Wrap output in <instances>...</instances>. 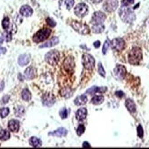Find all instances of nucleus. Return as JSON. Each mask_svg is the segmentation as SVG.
<instances>
[{"label": "nucleus", "instance_id": "23", "mask_svg": "<svg viewBox=\"0 0 149 149\" xmlns=\"http://www.w3.org/2000/svg\"><path fill=\"white\" fill-rule=\"evenodd\" d=\"M87 101H88L87 96L85 94H83V95L77 97V98L74 100V103L76 105H84L87 102Z\"/></svg>", "mask_w": 149, "mask_h": 149}, {"label": "nucleus", "instance_id": "41", "mask_svg": "<svg viewBox=\"0 0 149 149\" xmlns=\"http://www.w3.org/2000/svg\"><path fill=\"white\" fill-rule=\"evenodd\" d=\"M8 101H9V96L8 95H5V96H3V98L1 99V103L5 104V103H8Z\"/></svg>", "mask_w": 149, "mask_h": 149}, {"label": "nucleus", "instance_id": "2", "mask_svg": "<svg viewBox=\"0 0 149 149\" xmlns=\"http://www.w3.org/2000/svg\"><path fill=\"white\" fill-rule=\"evenodd\" d=\"M142 58H143V54H142L141 49L134 47L128 54V61L132 65H138L142 61Z\"/></svg>", "mask_w": 149, "mask_h": 149}, {"label": "nucleus", "instance_id": "16", "mask_svg": "<svg viewBox=\"0 0 149 149\" xmlns=\"http://www.w3.org/2000/svg\"><path fill=\"white\" fill-rule=\"evenodd\" d=\"M107 91L106 87H97L93 86L86 91V94H95V93H103Z\"/></svg>", "mask_w": 149, "mask_h": 149}, {"label": "nucleus", "instance_id": "30", "mask_svg": "<svg viewBox=\"0 0 149 149\" xmlns=\"http://www.w3.org/2000/svg\"><path fill=\"white\" fill-rule=\"evenodd\" d=\"M25 113V108L23 106H17L16 107L15 109V114L16 116H17V117H22V116L24 115Z\"/></svg>", "mask_w": 149, "mask_h": 149}, {"label": "nucleus", "instance_id": "25", "mask_svg": "<svg viewBox=\"0 0 149 149\" xmlns=\"http://www.w3.org/2000/svg\"><path fill=\"white\" fill-rule=\"evenodd\" d=\"M103 30H104V26L102 24H93L92 28V31L95 34H100L103 32Z\"/></svg>", "mask_w": 149, "mask_h": 149}, {"label": "nucleus", "instance_id": "22", "mask_svg": "<svg viewBox=\"0 0 149 149\" xmlns=\"http://www.w3.org/2000/svg\"><path fill=\"white\" fill-rule=\"evenodd\" d=\"M2 27L5 29V31H10L12 33V29H11V22H10V19L8 17H5L3 18V21H2Z\"/></svg>", "mask_w": 149, "mask_h": 149}, {"label": "nucleus", "instance_id": "1", "mask_svg": "<svg viewBox=\"0 0 149 149\" xmlns=\"http://www.w3.org/2000/svg\"><path fill=\"white\" fill-rule=\"evenodd\" d=\"M119 17L125 23H133L136 17L134 13V9L130 8L129 6H122L119 10Z\"/></svg>", "mask_w": 149, "mask_h": 149}, {"label": "nucleus", "instance_id": "26", "mask_svg": "<svg viewBox=\"0 0 149 149\" xmlns=\"http://www.w3.org/2000/svg\"><path fill=\"white\" fill-rule=\"evenodd\" d=\"M104 101V97L102 95H95L92 98V103L94 105H100Z\"/></svg>", "mask_w": 149, "mask_h": 149}, {"label": "nucleus", "instance_id": "34", "mask_svg": "<svg viewBox=\"0 0 149 149\" xmlns=\"http://www.w3.org/2000/svg\"><path fill=\"white\" fill-rule=\"evenodd\" d=\"M64 3L67 6V9L70 10L74 6V0H64Z\"/></svg>", "mask_w": 149, "mask_h": 149}, {"label": "nucleus", "instance_id": "8", "mask_svg": "<svg viewBox=\"0 0 149 149\" xmlns=\"http://www.w3.org/2000/svg\"><path fill=\"white\" fill-rule=\"evenodd\" d=\"M111 47L113 50L116 51H121L125 49V40H123L122 38H115L111 41Z\"/></svg>", "mask_w": 149, "mask_h": 149}, {"label": "nucleus", "instance_id": "28", "mask_svg": "<svg viewBox=\"0 0 149 149\" xmlns=\"http://www.w3.org/2000/svg\"><path fill=\"white\" fill-rule=\"evenodd\" d=\"M10 138V133L9 131L6 130V129H2L0 131V140L1 141H6Z\"/></svg>", "mask_w": 149, "mask_h": 149}, {"label": "nucleus", "instance_id": "13", "mask_svg": "<svg viewBox=\"0 0 149 149\" xmlns=\"http://www.w3.org/2000/svg\"><path fill=\"white\" fill-rule=\"evenodd\" d=\"M19 12H20V15L22 17H31L32 14H33V9H32L29 5H24L21 6Z\"/></svg>", "mask_w": 149, "mask_h": 149}, {"label": "nucleus", "instance_id": "15", "mask_svg": "<svg viewBox=\"0 0 149 149\" xmlns=\"http://www.w3.org/2000/svg\"><path fill=\"white\" fill-rule=\"evenodd\" d=\"M29 61H30V55L28 54V53L21 54L20 56L18 57V60H17L18 64H19V65H20L21 67L28 65V64L29 63Z\"/></svg>", "mask_w": 149, "mask_h": 149}, {"label": "nucleus", "instance_id": "12", "mask_svg": "<svg viewBox=\"0 0 149 149\" xmlns=\"http://www.w3.org/2000/svg\"><path fill=\"white\" fill-rule=\"evenodd\" d=\"M56 102V98L53 94L51 93H46L42 96V103L44 106L50 107L52 106Z\"/></svg>", "mask_w": 149, "mask_h": 149}, {"label": "nucleus", "instance_id": "46", "mask_svg": "<svg viewBox=\"0 0 149 149\" xmlns=\"http://www.w3.org/2000/svg\"><path fill=\"white\" fill-rule=\"evenodd\" d=\"M82 147H88V148H90L91 146H90V144L88 143V142H84V143L82 144Z\"/></svg>", "mask_w": 149, "mask_h": 149}, {"label": "nucleus", "instance_id": "3", "mask_svg": "<svg viewBox=\"0 0 149 149\" xmlns=\"http://www.w3.org/2000/svg\"><path fill=\"white\" fill-rule=\"evenodd\" d=\"M70 26H72V29L75 31H77L78 33H80L81 35H88L90 33V28L85 23L73 20L72 23H70Z\"/></svg>", "mask_w": 149, "mask_h": 149}, {"label": "nucleus", "instance_id": "35", "mask_svg": "<svg viewBox=\"0 0 149 149\" xmlns=\"http://www.w3.org/2000/svg\"><path fill=\"white\" fill-rule=\"evenodd\" d=\"M84 131H85V126L83 125H80L77 128V134L79 135V136H81V135L84 133Z\"/></svg>", "mask_w": 149, "mask_h": 149}, {"label": "nucleus", "instance_id": "14", "mask_svg": "<svg viewBox=\"0 0 149 149\" xmlns=\"http://www.w3.org/2000/svg\"><path fill=\"white\" fill-rule=\"evenodd\" d=\"M8 126L9 131H11L13 133H17V132H18L19 128H20V124H19V122L17 120L12 119L8 122Z\"/></svg>", "mask_w": 149, "mask_h": 149}, {"label": "nucleus", "instance_id": "9", "mask_svg": "<svg viewBox=\"0 0 149 149\" xmlns=\"http://www.w3.org/2000/svg\"><path fill=\"white\" fill-rule=\"evenodd\" d=\"M118 5V0H105L103 3V9L106 12H113L117 9Z\"/></svg>", "mask_w": 149, "mask_h": 149}, {"label": "nucleus", "instance_id": "29", "mask_svg": "<svg viewBox=\"0 0 149 149\" xmlns=\"http://www.w3.org/2000/svg\"><path fill=\"white\" fill-rule=\"evenodd\" d=\"M21 98L26 102H29L31 100V93L28 89H24L21 92Z\"/></svg>", "mask_w": 149, "mask_h": 149}, {"label": "nucleus", "instance_id": "43", "mask_svg": "<svg viewBox=\"0 0 149 149\" xmlns=\"http://www.w3.org/2000/svg\"><path fill=\"white\" fill-rule=\"evenodd\" d=\"M100 45H101V42H100L99 40H97V41H95V42L93 43V46H94V48H96V49H98V48L100 47Z\"/></svg>", "mask_w": 149, "mask_h": 149}, {"label": "nucleus", "instance_id": "18", "mask_svg": "<svg viewBox=\"0 0 149 149\" xmlns=\"http://www.w3.org/2000/svg\"><path fill=\"white\" fill-rule=\"evenodd\" d=\"M67 129L66 128H58L57 130H55L52 133H49V135H53V136H57V137H63V136H66L67 135Z\"/></svg>", "mask_w": 149, "mask_h": 149}, {"label": "nucleus", "instance_id": "38", "mask_svg": "<svg viewBox=\"0 0 149 149\" xmlns=\"http://www.w3.org/2000/svg\"><path fill=\"white\" fill-rule=\"evenodd\" d=\"M134 3V0H123L122 6H129Z\"/></svg>", "mask_w": 149, "mask_h": 149}, {"label": "nucleus", "instance_id": "20", "mask_svg": "<svg viewBox=\"0 0 149 149\" xmlns=\"http://www.w3.org/2000/svg\"><path fill=\"white\" fill-rule=\"evenodd\" d=\"M125 107L131 113H134L136 112V106H135V103L132 99H127L125 101Z\"/></svg>", "mask_w": 149, "mask_h": 149}, {"label": "nucleus", "instance_id": "5", "mask_svg": "<svg viewBox=\"0 0 149 149\" xmlns=\"http://www.w3.org/2000/svg\"><path fill=\"white\" fill-rule=\"evenodd\" d=\"M60 59V54L57 50H50L45 55V61L50 65H56Z\"/></svg>", "mask_w": 149, "mask_h": 149}, {"label": "nucleus", "instance_id": "47", "mask_svg": "<svg viewBox=\"0 0 149 149\" xmlns=\"http://www.w3.org/2000/svg\"><path fill=\"white\" fill-rule=\"evenodd\" d=\"M4 37L3 36H1V35H0V47H1L2 46V44H3V42H4Z\"/></svg>", "mask_w": 149, "mask_h": 149}, {"label": "nucleus", "instance_id": "44", "mask_svg": "<svg viewBox=\"0 0 149 149\" xmlns=\"http://www.w3.org/2000/svg\"><path fill=\"white\" fill-rule=\"evenodd\" d=\"M90 1L93 4H99V3L102 2V0H90Z\"/></svg>", "mask_w": 149, "mask_h": 149}, {"label": "nucleus", "instance_id": "37", "mask_svg": "<svg viewBox=\"0 0 149 149\" xmlns=\"http://www.w3.org/2000/svg\"><path fill=\"white\" fill-rule=\"evenodd\" d=\"M98 72H99V74L102 77H105V70H104V69H103L102 63L98 64Z\"/></svg>", "mask_w": 149, "mask_h": 149}, {"label": "nucleus", "instance_id": "19", "mask_svg": "<svg viewBox=\"0 0 149 149\" xmlns=\"http://www.w3.org/2000/svg\"><path fill=\"white\" fill-rule=\"evenodd\" d=\"M76 119L79 120V121H83L84 119L86 118L87 116V109L86 108H80L78 111L76 112Z\"/></svg>", "mask_w": 149, "mask_h": 149}, {"label": "nucleus", "instance_id": "33", "mask_svg": "<svg viewBox=\"0 0 149 149\" xmlns=\"http://www.w3.org/2000/svg\"><path fill=\"white\" fill-rule=\"evenodd\" d=\"M110 44H111V42H110V40H105V42H104V44H103V48H102V54H106V52H107V50H108V49H109V47H110Z\"/></svg>", "mask_w": 149, "mask_h": 149}, {"label": "nucleus", "instance_id": "6", "mask_svg": "<svg viewBox=\"0 0 149 149\" xmlns=\"http://www.w3.org/2000/svg\"><path fill=\"white\" fill-rule=\"evenodd\" d=\"M89 8L85 3H79L74 8V13L77 17H83L88 14Z\"/></svg>", "mask_w": 149, "mask_h": 149}, {"label": "nucleus", "instance_id": "24", "mask_svg": "<svg viewBox=\"0 0 149 149\" xmlns=\"http://www.w3.org/2000/svg\"><path fill=\"white\" fill-rule=\"evenodd\" d=\"M29 145L32 146V147H40L42 146V142L40 139H38V137H31L29 139Z\"/></svg>", "mask_w": 149, "mask_h": 149}, {"label": "nucleus", "instance_id": "39", "mask_svg": "<svg viewBox=\"0 0 149 149\" xmlns=\"http://www.w3.org/2000/svg\"><path fill=\"white\" fill-rule=\"evenodd\" d=\"M46 20H47V23H48V25L49 26V27L54 28L55 26H56V21H54L51 17H48V18L46 19Z\"/></svg>", "mask_w": 149, "mask_h": 149}, {"label": "nucleus", "instance_id": "31", "mask_svg": "<svg viewBox=\"0 0 149 149\" xmlns=\"http://www.w3.org/2000/svg\"><path fill=\"white\" fill-rule=\"evenodd\" d=\"M8 114H9V108H8V107L0 108V117L6 118Z\"/></svg>", "mask_w": 149, "mask_h": 149}, {"label": "nucleus", "instance_id": "36", "mask_svg": "<svg viewBox=\"0 0 149 149\" xmlns=\"http://www.w3.org/2000/svg\"><path fill=\"white\" fill-rule=\"evenodd\" d=\"M60 115L62 119H66L67 116H68V111L66 108H62L61 111H60Z\"/></svg>", "mask_w": 149, "mask_h": 149}, {"label": "nucleus", "instance_id": "42", "mask_svg": "<svg viewBox=\"0 0 149 149\" xmlns=\"http://www.w3.org/2000/svg\"><path fill=\"white\" fill-rule=\"evenodd\" d=\"M115 95L119 97V98H123V97L125 96V93L122 92V91H117V92H115Z\"/></svg>", "mask_w": 149, "mask_h": 149}, {"label": "nucleus", "instance_id": "7", "mask_svg": "<svg viewBox=\"0 0 149 149\" xmlns=\"http://www.w3.org/2000/svg\"><path fill=\"white\" fill-rule=\"evenodd\" d=\"M82 64H83V67L86 70H93L95 66L94 58L90 54H83Z\"/></svg>", "mask_w": 149, "mask_h": 149}, {"label": "nucleus", "instance_id": "11", "mask_svg": "<svg viewBox=\"0 0 149 149\" xmlns=\"http://www.w3.org/2000/svg\"><path fill=\"white\" fill-rule=\"evenodd\" d=\"M106 19V15L102 11H96L92 17L93 24H102Z\"/></svg>", "mask_w": 149, "mask_h": 149}, {"label": "nucleus", "instance_id": "27", "mask_svg": "<svg viewBox=\"0 0 149 149\" xmlns=\"http://www.w3.org/2000/svg\"><path fill=\"white\" fill-rule=\"evenodd\" d=\"M72 93H73L72 90H70V87H66L61 91V94L64 98H70V97L72 96Z\"/></svg>", "mask_w": 149, "mask_h": 149}, {"label": "nucleus", "instance_id": "32", "mask_svg": "<svg viewBox=\"0 0 149 149\" xmlns=\"http://www.w3.org/2000/svg\"><path fill=\"white\" fill-rule=\"evenodd\" d=\"M4 40L6 41V42H9L11 41L12 40V33L10 31H5V33H4Z\"/></svg>", "mask_w": 149, "mask_h": 149}, {"label": "nucleus", "instance_id": "21", "mask_svg": "<svg viewBox=\"0 0 149 149\" xmlns=\"http://www.w3.org/2000/svg\"><path fill=\"white\" fill-rule=\"evenodd\" d=\"M35 72H36V70L33 67H29L26 69L25 70V77L27 78V80H32L34 79L35 77Z\"/></svg>", "mask_w": 149, "mask_h": 149}, {"label": "nucleus", "instance_id": "10", "mask_svg": "<svg viewBox=\"0 0 149 149\" xmlns=\"http://www.w3.org/2000/svg\"><path fill=\"white\" fill-rule=\"evenodd\" d=\"M125 74H126V69L125 66H123V65H117L114 70H113V76L116 80H118V81H122L124 78L125 77Z\"/></svg>", "mask_w": 149, "mask_h": 149}, {"label": "nucleus", "instance_id": "17", "mask_svg": "<svg viewBox=\"0 0 149 149\" xmlns=\"http://www.w3.org/2000/svg\"><path fill=\"white\" fill-rule=\"evenodd\" d=\"M60 40H59V38H57V37H54L52 38H50L49 40H48L47 42H45L43 43L42 45H40V48L43 49V48H50V47H53L55 46V45H57L58 43H59Z\"/></svg>", "mask_w": 149, "mask_h": 149}, {"label": "nucleus", "instance_id": "4", "mask_svg": "<svg viewBox=\"0 0 149 149\" xmlns=\"http://www.w3.org/2000/svg\"><path fill=\"white\" fill-rule=\"evenodd\" d=\"M50 29H42L38 30L37 33L33 36V41L36 43H40L44 40H46L50 35Z\"/></svg>", "mask_w": 149, "mask_h": 149}, {"label": "nucleus", "instance_id": "40", "mask_svg": "<svg viewBox=\"0 0 149 149\" xmlns=\"http://www.w3.org/2000/svg\"><path fill=\"white\" fill-rule=\"evenodd\" d=\"M137 134L140 138H142L144 136V130H143L142 125H138V127H137Z\"/></svg>", "mask_w": 149, "mask_h": 149}, {"label": "nucleus", "instance_id": "48", "mask_svg": "<svg viewBox=\"0 0 149 149\" xmlns=\"http://www.w3.org/2000/svg\"><path fill=\"white\" fill-rule=\"evenodd\" d=\"M3 89H4V82L1 81V82H0V92H2Z\"/></svg>", "mask_w": 149, "mask_h": 149}, {"label": "nucleus", "instance_id": "45", "mask_svg": "<svg viewBox=\"0 0 149 149\" xmlns=\"http://www.w3.org/2000/svg\"><path fill=\"white\" fill-rule=\"evenodd\" d=\"M6 52V48H2V47H0V53L5 54Z\"/></svg>", "mask_w": 149, "mask_h": 149}]
</instances>
